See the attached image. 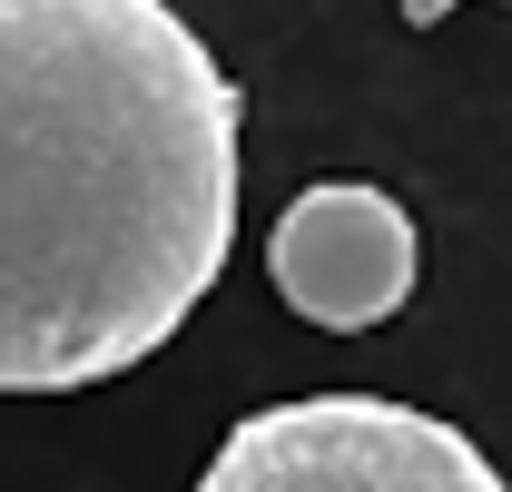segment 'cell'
I'll return each instance as SVG.
<instances>
[{
	"mask_svg": "<svg viewBox=\"0 0 512 492\" xmlns=\"http://www.w3.org/2000/svg\"><path fill=\"white\" fill-rule=\"evenodd\" d=\"M237 246V79L168 0H0V394L148 365Z\"/></svg>",
	"mask_w": 512,
	"mask_h": 492,
	"instance_id": "obj_1",
	"label": "cell"
},
{
	"mask_svg": "<svg viewBox=\"0 0 512 492\" xmlns=\"http://www.w3.org/2000/svg\"><path fill=\"white\" fill-rule=\"evenodd\" d=\"M197 492H503V473L444 414L384 394H296L227 433Z\"/></svg>",
	"mask_w": 512,
	"mask_h": 492,
	"instance_id": "obj_2",
	"label": "cell"
},
{
	"mask_svg": "<svg viewBox=\"0 0 512 492\" xmlns=\"http://www.w3.org/2000/svg\"><path fill=\"white\" fill-rule=\"evenodd\" d=\"M266 276H276V296L306 315V325L365 335V325H384V315L414 296V217L365 178H325L276 217Z\"/></svg>",
	"mask_w": 512,
	"mask_h": 492,
	"instance_id": "obj_3",
	"label": "cell"
},
{
	"mask_svg": "<svg viewBox=\"0 0 512 492\" xmlns=\"http://www.w3.org/2000/svg\"><path fill=\"white\" fill-rule=\"evenodd\" d=\"M444 10H453V0H404V20H414V30H434Z\"/></svg>",
	"mask_w": 512,
	"mask_h": 492,
	"instance_id": "obj_4",
	"label": "cell"
}]
</instances>
